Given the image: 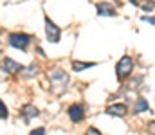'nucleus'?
Listing matches in <instances>:
<instances>
[{"label": "nucleus", "mask_w": 155, "mask_h": 135, "mask_svg": "<svg viewBox=\"0 0 155 135\" xmlns=\"http://www.w3.org/2000/svg\"><path fill=\"white\" fill-rule=\"evenodd\" d=\"M49 81H51L52 92L60 94V92H63V90L67 88V85H69V76H67V72H63L61 69H52V70H49Z\"/></svg>", "instance_id": "nucleus-1"}, {"label": "nucleus", "mask_w": 155, "mask_h": 135, "mask_svg": "<svg viewBox=\"0 0 155 135\" xmlns=\"http://www.w3.org/2000/svg\"><path fill=\"white\" fill-rule=\"evenodd\" d=\"M132 69H134V59H132L130 56H123V58L119 59L117 67H116L117 78H119V79H124L126 76L132 74Z\"/></svg>", "instance_id": "nucleus-2"}, {"label": "nucleus", "mask_w": 155, "mask_h": 135, "mask_svg": "<svg viewBox=\"0 0 155 135\" xmlns=\"http://www.w3.org/2000/svg\"><path fill=\"white\" fill-rule=\"evenodd\" d=\"M9 43L13 47H16V49L25 50L27 45L31 43V36L29 34H22V33H13V34H9Z\"/></svg>", "instance_id": "nucleus-3"}, {"label": "nucleus", "mask_w": 155, "mask_h": 135, "mask_svg": "<svg viewBox=\"0 0 155 135\" xmlns=\"http://www.w3.org/2000/svg\"><path fill=\"white\" fill-rule=\"evenodd\" d=\"M45 33H47V40L52 42V43H56L61 36V29L49 18H45Z\"/></svg>", "instance_id": "nucleus-4"}, {"label": "nucleus", "mask_w": 155, "mask_h": 135, "mask_svg": "<svg viewBox=\"0 0 155 135\" xmlns=\"http://www.w3.org/2000/svg\"><path fill=\"white\" fill-rule=\"evenodd\" d=\"M2 67H4V70L7 72V74H16V72H20L24 67L20 65V63H16V61H13L11 58H5L4 61H2Z\"/></svg>", "instance_id": "nucleus-5"}, {"label": "nucleus", "mask_w": 155, "mask_h": 135, "mask_svg": "<svg viewBox=\"0 0 155 135\" xmlns=\"http://www.w3.org/2000/svg\"><path fill=\"white\" fill-rule=\"evenodd\" d=\"M69 115H71L72 123H79V121H83V117H85V110H83L81 104H72V106L69 108Z\"/></svg>", "instance_id": "nucleus-6"}, {"label": "nucleus", "mask_w": 155, "mask_h": 135, "mask_svg": "<svg viewBox=\"0 0 155 135\" xmlns=\"http://www.w3.org/2000/svg\"><path fill=\"white\" fill-rule=\"evenodd\" d=\"M97 14H99V16H116L117 13L114 11V7H112L110 4L101 2V4H97Z\"/></svg>", "instance_id": "nucleus-7"}, {"label": "nucleus", "mask_w": 155, "mask_h": 135, "mask_svg": "<svg viewBox=\"0 0 155 135\" xmlns=\"http://www.w3.org/2000/svg\"><path fill=\"white\" fill-rule=\"evenodd\" d=\"M22 115L25 117V121H31L33 117H36V115H38V108H36V106H33V104H25V106L22 108Z\"/></svg>", "instance_id": "nucleus-8"}, {"label": "nucleus", "mask_w": 155, "mask_h": 135, "mask_svg": "<svg viewBox=\"0 0 155 135\" xmlns=\"http://www.w3.org/2000/svg\"><path fill=\"white\" fill-rule=\"evenodd\" d=\"M107 114H110V115H117V117H123V115L126 114V106H124V104H112V106L107 108Z\"/></svg>", "instance_id": "nucleus-9"}, {"label": "nucleus", "mask_w": 155, "mask_h": 135, "mask_svg": "<svg viewBox=\"0 0 155 135\" xmlns=\"http://www.w3.org/2000/svg\"><path fill=\"white\" fill-rule=\"evenodd\" d=\"M150 106H148V101L144 99V97H139L137 99V103H135V106H134V112L135 114H141V112H146Z\"/></svg>", "instance_id": "nucleus-10"}, {"label": "nucleus", "mask_w": 155, "mask_h": 135, "mask_svg": "<svg viewBox=\"0 0 155 135\" xmlns=\"http://www.w3.org/2000/svg\"><path fill=\"white\" fill-rule=\"evenodd\" d=\"M96 63H83V61H74L72 63V67H74V70H85V69H90V67H94Z\"/></svg>", "instance_id": "nucleus-11"}, {"label": "nucleus", "mask_w": 155, "mask_h": 135, "mask_svg": "<svg viewBox=\"0 0 155 135\" xmlns=\"http://www.w3.org/2000/svg\"><path fill=\"white\" fill-rule=\"evenodd\" d=\"M22 72H24V76L29 78V76H33V74L38 72V67H36V65H31V67H27V70H22Z\"/></svg>", "instance_id": "nucleus-12"}, {"label": "nucleus", "mask_w": 155, "mask_h": 135, "mask_svg": "<svg viewBox=\"0 0 155 135\" xmlns=\"http://www.w3.org/2000/svg\"><path fill=\"white\" fill-rule=\"evenodd\" d=\"M141 7H143V11H152V9L155 7V2H153V0H146Z\"/></svg>", "instance_id": "nucleus-13"}, {"label": "nucleus", "mask_w": 155, "mask_h": 135, "mask_svg": "<svg viewBox=\"0 0 155 135\" xmlns=\"http://www.w3.org/2000/svg\"><path fill=\"white\" fill-rule=\"evenodd\" d=\"M7 117V106L4 104V101L0 99V119H5Z\"/></svg>", "instance_id": "nucleus-14"}, {"label": "nucleus", "mask_w": 155, "mask_h": 135, "mask_svg": "<svg viewBox=\"0 0 155 135\" xmlns=\"http://www.w3.org/2000/svg\"><path fill=\"white\" fill-rule=\"evenodd\" d=\"M29 135H45V128H36V130H33Z\"/></svg>", "instance_id": "nucleus-15"}, {"label": "nucleus", "mask_w": 155, "mask_h": 135, "mask_svg": "<svg viewBox=\"0 0 155 135\" xmlns=\"http://www.w3.org/2000/svg\"><path fill=\"white\" fill-rule=\"evenodd\" d=\"M85 135H101V133H99V130H96V128H88Z\"/></svg>", "instance_id": "nucleus-16"}, {"label": "nucleus", "mask_w": 155, "mask_h": 135, "mask_svg": "<svg viewBox=\"0 0 155 135\" xmlns=\"http://www.w3.org/2000/svg\"><path fill=\"white\" fill-rule=\"evenodd\" d=\"M148 132H150V135H155V123L148 124Z\"/></svg>", "instance_id": "nucleus-17"}, {"label": "nucleus", "mask_w": 155, "mask_h": 135, "mask_svg": "<svg viewBox=\"0 0 155 135\" xmlns=\"http://www.w3.org/2000/svg\"><path fill=\"white\" fill-rule=\"evenodd\" d=\"M143 20H144V22H150V24L155 25V16H143Z\"/></svg>", "instance_id": "nucleus-18"}, {"label": "nucleus", "mask_w": 155, "mask_h": 135, "mask_svg": "<svg viewBox=\"0 0 155 135\" xmlns=\"http://www.w3.org/2000/svg\"><path fill=\"white\" fill-rule=\"evenodd\" d=\"M130 2H132V4H137V2H139V0H130Z\"/></svg>", "instance_id": "nucleus-19"}]
</instances>
